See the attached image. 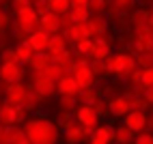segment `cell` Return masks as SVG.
<instances>
[{"label":"cell","mask_w":153,"mask_h":144,"mask_svg":"<svg viewBox=\"0 0 153 144\" xmlns=\"http://www.w3.org/2000/svg\"><path fill=\"white\" fill-rule=\"evenodd\" d=\"M24 133L33 144H56L60 138V129L54 120L45 116L28 118L24 123Z\"/></svg>","instance_id":"1"},{"label":"cell","mask_w":153,"mask_h":144,"mask_svg":"<svg viewBox=\"0 0 153 144\" xmlns=\"http://www.w3.org/2000/svg\"><path fill=\"white\" fill-rule=\"evenodd\" d=\"M106 67H108L110 73H114L117 78L127 80V75L131 73V71L138 69V63H136V56L134 54L119 52V54H110L106 58Z\"/></svg>","instance_id":"2"},{"label":"cell","mask_w":153,"mask_h":144,"mask_svg":"<svg viewBox=\"0 0 153 144\" xmlns=\"http://www.w3.org/2000/svg\"><path fill=\"white\" fill-rule=\"evenodd\" d=\"M13 26H17L19 30H24L26 35H33L41 28V17L33 7H26L22 11L13 13Z\"/></svg>","instance_id":"3"},{"label":"cell","mask_w":153,"mask_h":144,"mask_svg":"<svg viewBox=\"0 0 153 144\" xmlns=\"http://www.w3.org/2000/svg\"><path fill=\"white\" fill-rule=\"evenodd\" d=\"M95 129H88V127H82L80 123L74 118L69 123V125L63 127V136L69 144H82L84 140H91V136H93Z\"/></svg>","instance_id":"4"},{"label":"cell","mask_w":153,"mask_h":144,"mask_svg":"<svg viewBox=\"0 0 153 144\" xmlns=\"http://www.w3.org/2000/svg\"><path fill=\"white\" fill-rule=\"evenodd\" d=\"M33 84L43 99H50V97L56 95V82L50 80L43 71H33Z\"/></svg>","instance_id":"5"},{"label":"cell","mask_w":153,"mask_h":144,"mask_svg":"<svg viewBox=\"0 0 153 144\" xmlns=\"http://www.w3.org/2000/svg\"><path fill=\"white\" fill-rule=\"evenodd\" d=\"M76 120L80 123L82 127H88V129H95L99 127V114L93 110V106H86V103H80L76 108Z\"/></svg>","instance_id":"6"},{"label":"cell","mask_w":153,"mask_h":144,"mask_svg":"<svg viewBox=\"0 0 153 144\" xmlns=\"http://www.w3.org/2000/svg\"><path fill=\"white\" fill-rule=\"evenodd\" d=\"M123 125H127L138 136V133L149 129V116H147V112H142V110H131L129 114L123 118Z\"/></svg>","instance_id":"7"},{"label":"cell","mask_w":153,"mask_h":144,"mask_svg":"<svg viewBox=\"0 0 153 144\" xmlns=\"http://www.w3.org/2000/svg\"><path fill=\"white\" fill-rule=\"evenodd\" d=\"M0 80H4L7 84H15V82L24 80V69L19 63H2L0 60Z\"/></svg>","instance_id":"8"},{"label":"cell","mask_w":153,"mask_h":144,"mask_svg":"<svg viewBox=\"0 0 153 144\" xmlns=\"http://www.w3.org/2000/svg\"><path fill=\"white\" fill-rule=\"evenodd\" d=\"M112 52V43L108 41L106 35H97L93 37V49H91V60H106Z\"/></svg>","instance_id":"9"},{"label":"cell","mask_w":153,"mask_h":144,"mask_svg":"<svg viewBox=\"0 0 153 144\" xmlns=\"http://www.w3.org/2000/svg\"><path fill=\"white\" fill-rule=\"evenodd\" d=\"M63 35L67 37V41H71V43H78V41H82V39H93V32H91V28L88 24H71L69 28L63 30Z\"/></svg>","instance_id":"10"},{"label":"cell","mask_w":153,"mask_h":144,"mask_svg":"<svg viewBox=\"0 0 153 144\" xmlns=\"http://www.w3.org/2000/svg\"><path fill=\"white\" fill-rule=\"evenodd\" d=\"M80 88L78 86V82H76V78L71 75V73H67V75H63L58 82H56V92L58 95H67V97H78L80 95Z\"/></svg>","instance_id":"11"},{"label":"cell","mask_w":153,"mask_h":144,"mask_svg":"<svg viewBox=\"0 0 153 144\" xmlns=\"http://www.w3.org/2000/svg\"><path fill=\"white\" fill-rule=\"evenodd\" d=\"M24 99H26V84H24V82L9 84L7 95H4L7 103H11V106H24Z\"/></svg>","instance_id":"12"},{"label":"cell","mask_w":153,"mask_h":144,"mask_svg":"<svg viewBox=\"0 0 153 144\" xmlns=\"http://www.w3.org/2000/svg\"><path fill=\"white\" fill-rule=\"evenodd\" d=\"M108 110H110V116H114V118H125L129 112H131V106H129L127 97H112V99L108 101Z\"/></svg>","instance_id":"13"},{"label":"cell","mask_w":153,"mask_h":144,"mask_svg":"<svg viewBox=\"0 0 153 144\" xmlns=\"http://www.w3.org/2000/svg\"><path fill=\"white\" fill-rule=\"evenodd\" d=\"M136 4V0H110V4L106 7V13L110 17H125L127 11H131Z\"/></svg>","instance_id":"14"},{"label":"cell","mask_w":153,"mask_h":144,"mask_svg":"<svg viewBox=\"0 0 153 144\" xmlns=\"http://www.w3.org/2000/svg\"><path fill=\"white\" fill-rule=\"evenodd\" d=\"M50 37H52V35H48L45 30H41V28H39L37 32L28 35L26 43H28L30 47H33V52H48V45H50Z\"/></svg>","instance_id":"15"},{"label":"cell","mask_w":153,"mask_h":144,"mask_svg":"<svg viewBox=\"0 0 153 144\" xmlns=\"http://www.w3.org/2000/svg\"><path fill=\"white\" fill-rule=\"evenodd\" d=\"M41 30H45L48 35H56V32H63V17L56 15V13H45L41 17Z\"/></svg>","instance_id":"16"},{"label":"cell","mask_w":153,"mask_h":144,"mask_svg":"<svg viewBox=\"0 0 153 144\" xmlns=\"http://www.w3.org/2000/svg\"><path fill=\"white\" fill-rule=\"evenodd\" d=\"M88 28H91V32H93V37H97V35H106L108 32V15L106 13H93L91 15V19H88Z\"/></svg>","instance_id":"17"},{"label":"cell","mask_w":153,"mask_h":144,"mask_svg":"<svg viewBox=\"0 0 153 144\" xmlns=\"http://www.w3.org/2000/svg\"><path fill=\"white\" fill-rule=\"evenodd\" d=\"M91 140L99 142V144H112V142H114V127H112V125H101V123H99V127H95Z\"/></svg>","instance_id":"18"},{"label":"cell","mask_w":153,"mask_h":144,"mask_svg":"<svg viewBox=\"0 0 153 144\" xmlns=\"http://www.w3.org/2000/svg\"><path fill=\"white\" fill-rule=\"evenodd\" d=\"M65 49H69V41L63 32H56L50 37V45H48V54L50 56H56L60 52H65Z\"/></svg>","instance_id":"19"},{"label":"cell","mask_w":153,"mask_h":144,"mask_svg":"<svg viewBox=\"0 0 153 144\" xmlns=\"http://www.w3.org/2000/svg\"><path fill=\"white\" fill-rule=\"evenodd\" d=\"M22 138H26V133L24 129H19V127H2V133H0V144H15L19 142Z\"/></svg>","instance_id":"20"},{"label":"cell","mask_w":153,"mask_h":144,"mask_svg":"<svg viewBox=\"0 0 153 144\" xmlns=\"http://www.w3.org/2000/svg\"><path fill=\"white\" fill-rule=\"evenodd\" d=\"M15 49V56H17V63L19 65H30V60H33V56H35V52H33V47H30L26 41H19V43L13 47Z\"/></svg>","instance_id":"21"},{"label":"cell","mask_w":153,"mask_h":144,"mask_svg":"<svg viewBox=\"0 0 153 144\" xmlns=\"http://www.w3.org/2000/svg\"><path fill=\"white\" fill-rule=\"evenodd\" d=\"M134 138H136V133L131 131L127 125H114V142L117 144H134Z\"/></svg>","instance_id":"22"},{"label":"cell","mask_w":153,"mask_h":144,"mask_svg":"<svg viewBox=\"0 0 153 144\" xmlns=\"http://www.w3.org/2000/svg\"><path fill=\"white\" fill-rule=\"evenodd\" d=\"M50 65H52V56L48 52H35L33 60H30V69L33 71H45Z\"/></svg>","instance_id":"23"},{"label":"cell","mask_w":153,"mask_h":144,"mask_svg":"<svg viewBox=\"0 0 153 144\" xmlns=\"http://www.w3.org/2000/svg\"><path fill=\"white\" fill-rule=\"evenodd\" d=\"M0 125H2V127L15 125V106L7 103V101L0 106Z\"/></svg>","instance_id":"24"},{"label":"cell","mask_w":153,"mask_h":144,"mask_svg":"<svg viewBox=\"0 0 153 144\" xmlns=\"http://www.w3.org/2000/svg\"><path fill=\"white\" fill-rule=\"evenodd\" d=\"M67 15H69V19H71L74 24H84V22H88V19H91V15H93V13H91L88 7H71V11H69Z\"/></svg>","instance_id":"25"},{"label":"cell","mask_w":153,"mask_h":144,"mask_svg":"<svg viewBox=\"0 0 153 144\" xmlns=\"http://www.w3.org/2000/svg\"><path fill=\"white\" fill-rule=\"evenodd\" d=\"M43 97L39 95V90L35 88V84H26V99H24V108L30 112V110H35L37 103L41 101Z\"/></svg>","instance_id":"26"},{"label":"cell","mask_w":153,"mask_h":144,"mask_svg":"<svg viewBox=\"0 0 153 144\" xmlns=\"http://www.w3.org/2000/svg\"><path fill=\"white\" fill-rule=\"evenodd\" d=\"M48 9L56 15H67L71 11V0H48Z\"/></svg>","instance_id":"27"},{"label":"cell","mask_w":153,"mask_h":144,"mask_svg":"<svg viewBox=\"0 0 153 144\" xmlns=\"http://www.w3.org/2000/svg\"><path fill=\"white\" fill-rule=\"evenodd\" d=\"M101 99V92L93 86V88H84V90H80V95H78V101L80 103H86V106H95V101Z\"/></svg>","instance_id":"28"},{"label":"cell","mask_w":153,"mask_h":144,"mask_svg":"<svg viewBox=\"0 0 153 144\" xmlns=\"http://www.w3.org/2000/svg\"><path fill=\"white\" fill-rule=\"evenodd\" d=\"M76 108H78V97L58 95V110H60V112H71V114H74Z\"/></svg>","instance_id":"29"},{"label":"cell","mask_w":153,"mask_h":144,"mask_svg":"<svg viewBox=\"0 0 153 144\" xmlns=\"http://www.w3.org/2000/svg\"><path fill=\"white\" fill-rule=\"evenodd\" d=\"M149 15H151V11H147V9H138V11H134V13L129 15V22L134 24V26L147 24L149 22Z\"/></svg>","instance_id":"30"},{"label":"cell","mask_w":153,"mask_h":144,"mask_svg":"<svg viewBox=\"0 0 153 144\" xmlns=\"http://www.w3.org/2000/svg\"><path fill=\"white\" fill-rule=\"evenodd\" d=\"M43 73L50 78V80H54V82H58L60 78H63V75H67V71L63 69V67H60V65H56V63H52V65H50L45 71H43Z\"/></svg>","instance_id":"31"},{"label":"cell","mask_w":153,"mask_h":144,"mask_svg":"<svg viewBox=\"0 0 153 144\" xmlns=\"http://www.w3.org/2000/svg\"><path fill=\"white\" fill-rule=\"evenodd\" d=\"M91 49H93V39H82L76 43V54L78 56H91Z\"/></svg>","instance_id":"32"},{"label":"cell","mask_w":153,"mask_h":144,"mask_svg":"<svg viewBox=\"0 0 153 144\" xmlns=\"http://www.w3.org/2000/svg\"><path fill=\"white\" fill-rule=\"evenodd\" d=\"M142 86H145V90L153 86V65L142 67Z\"/></svg>","instance_id":"33"},{"label":"cell","mask_w":153,"mask_h":144,"mask_svg":"<svg viewBox=\"0 0 153 144\" xmlns=\"http://www.w3.org/2000/svg\"><path fill=\"white\" fill-rule=\"evenodd\" d=\"M88 9H91V13H106V0H88V4H86Z\"/></svg>","instance_id":"34"},{"label":"cell","mask_w":153,"mask_h":144,"mask_svg":"<svg viewBox=\"0 0 153 144\" xmlns=\"http://www.w3.org/2000/svg\"><path fill=\"white\" fill-rule=\"evenodd\" d=\"M28 120V110L24 106H15V125H24Z\"/></svg>","instance_id":"35"},{"label":"cell","mask_w":153,"mask_h":144,"mask_svg":"<svg viewBox=\"0 0 153 144\" xmlns=\"http://www.w3.org/2000/svg\"><path fill=\"white\" fill-rule=\"evenodd\" d=\"M93 110L99 114V118H101V116H106V114H110V110H108V101H104V99H97V101H95V106H93Z\"/></svg>","instance_id":"36"},{"label":"cell","mask_w":153,"mask_h":144,"mask_svg":"<svg viewBox=\"0 0 153 144\" xmlns=\"http://www.w3.org/2000/svg\"><path fill=\"white\" fill-rule=\"evenodd\" d=\"M0 60H2V63H17L15 49H13V47H7V49H2V54H0Z\"/></svg>","instance_id":"37"},{"label":"cell","mask_w":153,"mask_h":144,"mask_svg":"<svg viewBox=\"0 0 153 144\" xmlns=\"http://www.w3.org/2000/svg\"><path fill=\"white\" fill-rule=\"evenodd\" d=\"M33 9L39 13V17H43L45 13H50V9H48V0H35V2H33Z\"/></svg>","instance_id":"38"},{"label":"cell","mask_w":153,"mask_h":144,"mask_svg":"<svg viewBox=\"0 0 153 144\" xmlns=\"http://www.w3.org/2000/svg\"><path fill=\"white\" fill-rule=\"evenodd\" d=\"M134 144H153V133L149 131H142L134 138Z\"/></svg>","instance_id":"39"},{"label":"cell","mask_w":153,"mask_h":144,"mask_svg":"<svg viewBox=\"0 0 153 144\" xmlns=\"http://www.w3.org/2000/svg\"><path fill=\"white\" fill-rule=\"evenodd\" d=\"M142 97H145V101H147L149 106H153V86H151V88H147V90H145V95H142Z\"/></svg>","instance_id":"40"},{"label":"cell","mask_w":153,"mask_h":144,"mask_svg":"<svg viewBox=\"0 0 153 144\" xmlns=\"http://www.w3.org/2000/svg\"><path fill=\"white\" fill-rule=\"evenodd\" d=\"M88 0H71V7H86Z\"/></svg>","instance_id":"41"},{"label":"cell","mask_w":153,"mask_h":144,"mask_svg":"<svg viewBox=\"0 0 153 144\" xmlns=\"http://www.w3.org/2000/svg\"><path fill=\"white\" fill-rule=\"evenodd\" d=\"M7 88H9V84L4 80H0V95H7Z\"/></svg>","instance_id":"42"},{"label":"cell","mask_w":153,"mask_h":144,"mask_svg":"<svg viewBox=\"0 0 153 144\" xmlns=\"http://www.w3.org/2000/svg\"><path fill=\"white\" fill-rule=\"evenodd\" d=\"M147 26H149V30H151V32H153V13L149 15V22H147Z\"/></svg>","instance_id":"43"},{"label":"cell","mask_w":153,"mask_h":144,"mask_svg":"<svg viewBox=\"0 0 153 144\" xmlns=\"http://www.w3.org/2000/svg\"><path fill=\"white\" fill-rule=\"evenodd\" d=\"M15 144H33V142H30L28 138H22V140H19V142H15Z\"/></svg>","instance_id":"44"},{"label":"cell","mask_w":153,"mask_h":144,"mask_svg":"<svg viewBox=\"0 0 153 144\" xmlns=\"http://www.w3.org/2000/svg\"><path fill=\"white\" fill-rule=\"evenodd\" d=\"M147 116H149V114H147ZM149 127H153V114L149 116Z\"/></svg>","instance_id":"45"},{"label":"cell","mask_w":153,"mask_h":144,"mask_svg":"<svg viewBox=\"0 0 153 144\" xmlns=\"http://www.w3.org/2000/svg\"><path fill=\"white\" fill-rule=\"evenodd\" d=\"M88 144H99V142H93V140H88Z\"/></svg>","instance_id":"46"},{"label":"cell","mask_w":153,"mask_h":144,"mask_svg":"<svg viewBox=\"0 0 153 144\" xmlns=\"http://www.w3.org/2000/svg\"><path fill=\"white\" fill-rule=\"evenodd\" d=\"M26 2H30V4H33V2H35V0H26Z\"/></svg>","instance_id":"47"},{"label":"cell","mask_w":153,"mask_h":144,"mask_svg":"<svg viewBox=\"0 0 153 144\" xmlns=\"http://www.w3.org/2000/svg\"><path fill=\"white\" fill-rule=\"evenodd\" d=\"M0 17H2V9H0Z\"/></svg>","instance_id":"48"},{"label":"cell","mask_w":153,"mask_h":144,"mask_svg":"<svg viewBox=\"0 0 153 144\" xmlns=\"http://www.w3.org/2000/svg\"><path fill=\"white\" fill-rule=\"evenodd\" d=\"M2 103H4V101H2V99H0V106H2Z\"/></svg>","instance_id":"49"},{"label":"cell","mask_w":153,"mask_h":144,"mask_svg":"<svg viewBox=\"0 0 153 144\" xmlns=\"http://www.w3.org/2000/svg\"><path fill=\"white\" fill-rule=\"evenodd\" d=\"M0 133H2V125H0Z\"/></svg>","instance_id":"50"}]
</instances>
